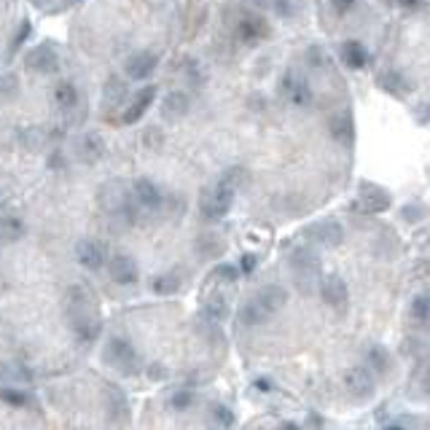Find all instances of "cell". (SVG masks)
I'll return each instance as SVG.
<instances>
[{"label":"cell","mask_w":430,"mask_h":430,"mask_svg":"<svg viewBox=\"0 0 430 430\" xmlns=\"http://www.w3.org/2000/svg\"><path fill=\"white\" fill-rule=\"evenodd\" d=\"M65 318L70 322V331L81 341H94L100 337V312L97 299L86 285H70L65 293Z\"/></svg>","instance_id":"6da1fadb"},{"label":"cell","mask_w":430,"mask_h":430,"mask_svg":"<svg viewBox=\"0 0 430 430\" xmlns=\"http://www.w3.org/2000/svg\"><path fill=\"white\" fill-rule=\"evenodd\" d=\"M288 304V291L280 285H266L256 296H250L245 301V307L240 312L242 325H263L266 320H272L280 309Z\"/></svg>","instance_id":"7a4b0ae2"},{"label":"cell","mask_w":430,"mask_h":430,"mask_svg":"<svg viewBox=\"0 0 430 430\" xmlns=\"http://www.w3.org/2000/svg\"><path fill=\"white\" fill-rule=\"evenodd\" d=\"M291 275L301 293H315L320 288V259L309 247H296L291 253Z\"/></svg>","instance_id":"3957f363"},{"label":"cell","mask_w":430,"mask_h":430,"mask_svg":"<svg viewBox=\"0 0 430 430\" xmlns=\"http://www.w3.org/2000/svg\"><path fill=\"white\" fill-rule=\"evenodd\" d=\"M164 204V194L148 178H138L129 188V218H154Z\"/></svg>","instance_id":"277c9868"},{"label":"cell","mask_w":430,"mask_h":430,"mask_svg":"<svg viewBox=\"0 0 430 430\" xmlns=\"http://www.w3.org/2000/svg\"><path fill=\"white\" fill-rule=\"evenodd\" d=\"M103 360L110 369H116L124 377H135L140 374V358L135 353V347L122 337H110L103 347Z\"/></svg>","instance_id":"5b68a950"},{"label":"cell","mask_w":430,"mask_h":430,"mask_svg":"<svg viewBox=\"0 0 430 430\" xmlns=\"http://www.w3.org/2000/svg\"><path fill=\"white\" fill-rule=\"evenodd\" d=\"M234 188H229L226 183H218L213 188H204L200 197V213L204 221H221L223 215L231 210V204H234Z\"/></svg>","instance_id":"8992f818"},{"label":"cell","mask_w":430,"mask_h":430,"mask_svg":"<svg viewBox=\"0 0 430 430\" xmlns=\"http://www.w3.org/2000/svg\"><path fill=\"white\" fill-rule=\"evenodd\" d=\"M100 207L107 215H124L129 213V188L122 181H107L100 188Z\"/></svg>","instance_id":"52a82bcc"},{"label":"cell","mask_w":430,"mask_h":430,"mask_svg":"<svg viewBox=\"0 0 430 430\" xmlns=\"http://www.w3.org/2000/svg\"><path fill=\"white\" fill-rule=\"evenodd\" d=\"M103 400H105L107 419L113 425H124L129 419V400L116 382H103Z\"/></svg>","instance_id":"ba28073f"},{"label":"cell","mask_w":430,"mask_h":430,"mask_svg":"<svg viewBox=\"0 0 430 430\" xmlns=\"http://www.w3.org/2000/svg\"><path fill=\"white\" fill-rule=\"evenodd\" d=\"M318 291H320L322 301H325L331 309H337V312L347 309V304H350V288H347V282H344L339 275L320 277V288H318Z\"/></svg>","instance_id":"9c48e42d"},{"label":"cell","mask_w":430,"mask_h":430,"mask_svg":"<svg viewBox=\"0 0 430 430\" xmlns=\"http://www.w3.org/2000/svg\"><path fill=\"white\" fill-rule=\"evenodd\" d=\"M353 210L360 215H379V213H384V210H390V197L384 194L382 188L363 183L360 185V197L355 200Z\"/></svg>","instance_id":"30bf717a"},{"label":"cell","mask_w":430,"mask_h":430,"mask_svg":"<svg viewBox=\"0 0 430 430\" xmlns=\"http://www.w3.org/2000/svg\"><path fill=\"white\" fill-rule=\"evenodd\" d=\"M304 237H307L309 242H315V245L339 247L341 240H344V229L337 221H318V223H312V226L304 229Z\"/></svg>","instance_id":"8fae6325"},{"label":"cell","mask_w":430,"mask_h":430,"mask_svg":"<svg viewBox=\"0 0 430 430\" xmlns=\"http://www.w3.org/2000/svg\"><path fill=\"white\" fill-rule=\"evenodd\" d=\"M25 65L30 67L32 73L48 76V73H57V70H60V57H57V51H54L51 44H38L35 48L27 51Z\"/></svg>","instance_id":"7c38bea8"},{"label":"cell","mask_w":430,"mask_h":430,"mask_svg":"<svg viewBox=\"0 0 430 430\" xmlns=\"http://www.w3.org/2000/svg\"><path fill=\"white\" fill-rule=\"evenodd\" d=\"M107 272H110V280L116 282V285H124V288H129V285H135L138 282V263L132 256H126V253H116V256H110L107 259Z\"/></svg>","instance_id":"4fadbf2b"},{"label":"cell","mask_w":430,"mask_h":430,"mask_svg":"<svg viewBox=\"0 0 430 430\" xmlns=\"http://www.w3.org/2000/svg\"><path fill=\"white\" fill-rule=\"evenodd\" d=\"M280 92H282V97L296 107H307L309 103H312V89H309V84L301 76H296V73H288V76L280 81Z\"/></svg>","instance_id":"5bb4252c"},{"label":"cell","mask_w":430,"mask_h":430,"mask_svg":"<svg viewBox=\"0 0 430 430\" xmlns=\"http://www.w3.org/2000/svg\"><path fill=\"white\" fill-rule=\"evenodd\" d=\"M156 67H159V57H156L154 51H135L132 57H126V62H124V70H126V76L132 78V81L151 78L156 73Z\"/></svg>","instance_id":"9a60e30c"},{"label":"cell","mask_w":430,"mask_h":430,"mask_svg":"<svg viewBox=\"0 0 430 430\" xmlns=\"http://www.w3.org/2000/svg\"><path fill=\"white\" fill-rule=\"evenodd\" d=\"M105 140L97 132H81V138L76 140V156L84 164H97L105 159Z\"/></svg>","instance_id":"2e32d148"},{"label":"cell","mask_w":430,"mask_h":430,"mask_svg":"<svg viewBox=\"0 0 430 430\" xmlns=\"http://www.w3.org/2000/svg\"><path fill=\"white\" fill-rule=\"evenodd\" d=\"M344 387L353 398L363 400L374 393V374L366 366H353V369L344 374Z\"/></svg>","instance_id":"e0dca14e"},{"label":"cell","mask_w":430,"mask_h":430,"mask_svg":"<svg viewBox=\"0 0 430 430\" xmlns=\"http://www.w3.org/2000/svg\"><path fill=\"white\" fill-rule=\"evenodd\" d=\"M76 259L84 269L97 272V269H103V263H107V250L97 240H81L76 245Z\"/></svg>","instance_id":"ac0fdd59"},{"label":"cell","mask_w":430,"mask_h":430,"mask_svg":"<svg viewBox=\"0 0 430 430\" xmlns=\"http://www.w3.org/2000/svg\"><path fill=\"white\" fill-rule=\"evenodd\" d=\"M51 103H54V107L60 110L62 116H70V113H76L78 110L81 97H78V89L70 84V81H60V84L51 89Z\"/></svg>","instance_id":"d6986e66"},{"label":"cell","mask_w":430,"mask_h":430,"mask_svg":"<svg viewBox=\"0 0 430 430\" xmlns=\"http://www.w3.org/2000/svg\"><path fill=\"white\" fill-rule=\"evenodd\" d=\"M269 35V25L263 22L261 16L256 14H245L240 22H237V38L245 41V44H259L261 38Z\"/></svg>","instance_id":"ffe728a7"},{"label":"cell","mask_w":430,"mask_h":430,"mask_svg":"<svg viewBox=\"0 0 430 430\" xmlns=\"http://www.w3.org/2000/svg\"><path fill=\"white\" fill-rule=\"evenodd\" d=\"M188 94L185 92H169L164 100H162V119L164 122H181L188 116Z\"/></svg>","instance_id":"44dd1931"},{"label":"cell","mask_w":430,"mask_h":430,"mask_svg":"<svg viewBox=\"0 0 430 430\" xmlns=\"http://www.w3.org/2000/svg\"><path fill=\"white\" fill-rule=\"evenodd\" d=\"M126 97H129V86H126V81L119 76L107 78L105 86H103V105L110 107V110H119V107L126 103Z\"/></svg>","instance_id":"7402d4cb"},{"label":"cell","mask_w":430,"mask_h":430,"mask_svg":"<svg viewBox=\"0 0 430 430\" xmlns=\"http://www.w3.org/2000/svg\"><path fill=\"white\" fill-rule=\"evenodd\" d=\"M156 97V86H145V89H140L138 97L132 100V105L124 110L122 122L124 124H138L140 119H143V113L151 107V103H154Z\"/></svg>","instance_id":"603a6c76"},{"label":"cell","mask_w":430,"mask_h":430,"mask_svg":"<svg viewBox=\"0 0 430 430\" xmlns=\"http://www.w3.org/2000/svg\"><path fill=\"white\" fill-rule=\"evenodd\" d=\"M202 315H204V320H210V322L226 320V315H229V301H226V296H223V293H213V296L204 301Z\"/></svg>","instance_id":"cb8c5ba5"},{"label":"cell","mask_w":430,"mask_h":430,"mask_svg":"<svg viewBox=\"0 0 430 430\" xmlns=\"http://www.w3.org/2000/svg\"><path fill=\"white\" fill-rule=\"evenodd\" d=\"M341 60H344L347 67H353V70H363L366 62H369V54H366V48L360 46L358 41H344L341 44Z\"/></svg>","instance_id":"d4e9b609"},{"label":"cell","mask_w":430,"mask_h":430,"mask_svg":"<svg viewBox=\"0 0 430 430\" xmlns=\"http://www.w3.org/2000/svg\"><path fill=\"white\" fill-rule=\"evenodd\" d=\"M377 84H379V89L387 94H396V97H400V94L409 92V81L400 76L398 70H384L382 76L377 78Z\"/></svg>","instance_id":"484cf974"},{"label":"cell","mask_w":430,"mask_h":430,"mask_svg":"<svg viewBox=\"0 0 430 430\" xmlns=\"http://www.w3.org/2000/svg\"><path fill=\"white\" fill-rule=\"evenodd\" d=\"M331 135L337 140H341V143H350L353 140V116L347 110H341V113H337L331 119Z\"/></svg>","instance_id":"4316f807"},{"label":"cell","mask_w":430,"mask_h":430,"mask_svg":"<svg viewBox=\"0 0 430 430\" xmlns=\"http://www.w3.org/2000/svg\"><path fill=\"white\" fill-rule=\"evenodd\" d=\"M412 320L422 328H430V296H417L412 301V309H409Z\"/></svg>","instance_id":"83f0119b"},{"label":"cell","mask_w":430,"mask_h":430,"mask_svg":"<svg viewBox=\"0 0 430 430\" xmlns=\"http://www.w3.org/2000/svg\"><path fill=\"white\" fill-rule=\"evenodd\" d=\"M183 81L191 89H200L202 84H204V70L200 67V62L191 60V57L183 60Z\"/></svg>","instance_id":"f1b7e54d"},{"label":"cell","mask_w":430,"mask_h":430,"mask_svg":"<svg viewBox=\"0 0 430 430\" xmlns=\"http://www.w3.org/2000/svg\"><path fill=\"white\" fill-rule=\"evenodd\" d=\"M240 277L237 272V266H231V263H218L213 272L207 275V282H213V285H229Z\"/></svg>","instance_id":"f546056e"},{"label":"cell","mask_w":430,"mask_h":430,"mask_svg":"<svg viewBox=\"0 0 430 430\" xmlns=\"http://www.w3.org/2000/svg\"><path fill=\"white\" fill-rule=\"evenodd\" d=\"M151 288L159 296H172V293H178V288H181V280H178V275H159L154 277Z\"/></svg>","instance_id":"4dcf8cb0"},{"label":"cell","mask_w":430,"mask_h":430,"mask_svg":"<svg viewBox=\"0 0 430 430\" xmlns=\"http://www.w3.org/2000/svg\"><path fill=\"white\" fill-rule=\"evenodd\" d=\"M197 250H200L202 259H218V256L223 253V245L218 242V237H213V234L207 237V234H204V237L197 240Z\"/></svg>","instance_id":"1f68e13d"},{"label":"cell","mask_w":430,"mask_h":430,"mask_svg":"<svg viewBox=\"0 0 430 430\" xmlns=\"http://www.w3.org/2000/svg\"><path fill=\"white\" fill-rule=\"evenodd\" d=\"M210 422L218 425V428H231L234 425V412L223 403H213L210 406Z\"/></svg>","instance_id":"d6a6232c"},{"label":"cell","mask_w":430,"mask_h":430,"mask_svg":"<svg viewBox=\"0 0 430 430\" xmlns=\"http://www.w3.org/2000/svg\"><path fill=\"white\" fill-rule=\"evenodd\" d=\"M16 94H19V78L14 73L0 78V103H11Z\"/></svg>","instance_id":"836d02e7"},{"label":"cell","mask_w":430,"mask_h":430,"mask_svg":"<svg viewBox=\"0 0 430 430\" xmlns=\"http://www.w3.org/2000/svg\"><path fill=\"white\" fill-rule=\"evenodd\" d=\"M369 366H374V371L384 374V371L390 369V355L384 353L382 347H371V350H369Z\"/></svg>","instance_id":"e575fe53"},{"label":"cell","mask_w":430,"mask_h":430,"mask_svg":"<svg viewBox=\"0 0 430 430\" xmlns=\"http://www.w3.org/2000/svg\"><path fill=\"white\" fill-rule=\"evenodd\" d=\"M0 398L6 403H11V406H25L30 400L25 390H16V387H0Z\"/></svg>","instance_id":"d590c367"},{"label":"cell","mask_w":430,"mask_h":430,"mask_svg":"<svg viewBox=\"0 0 430 430\" xmlns=\"http://www.w3.org/2000/svg\"><path fill=\"white\" fill-rule=\"evenodd\" d=\"M245 181H247V175H245V169H242V167L226 169V172H223V178H221V183H226L229 188H234V191L245 183Z\"/></svg>","instance_id":"8d00e7d4"},{"label":"cell","mask_w":430,"mask_h":430,"mask_svg":"<svg viewBox=\"0 0 430 430\" xmlns=\"http://www.w3.org/2000/svg\"><path fill=\"white\" fill-rule=\"evenodd\" d=\"M22 231H25V226H22L19 218H14V215H6V218H3V234H6L8 240H19ZM3 234H0V237H3Z\"/></svg>","instance_id":"74e56055"},{"label":"cell","mask_w":430,"mask_h":430,"mask_svg":"<svg viewBox=\"0 0 430 430\" xmlns=\"http://www.w3.org/2000/svg\"><path fill=\"white\" fill-rule=\"evenodd\" d=\"M169 403H172V409H188V406L194 403V393H191V390H178V393L169 398Z\"/></svg>","instance_id":"f35d334b"},{"label":"cell","mask_w":430,"mask_h":430,"mask_svg":"<svg viewBox=\"0 0 430 430\" xmlns=\"http://www.w3.org/2000/svg\"><path fill=\"white\" fill-rule=\"evenodd\" d=\"M25 143H27L30 151H41V148H44V129H27Z\"/></svg>","instance_id":"ab89813d"},{"label":"cell","mask_w":430,"mask_h":430,"mask_svg":"<svg viewBox=\"0 0 430 430\" xmlns=\"http://www.w3.org/2000/svg\"><path fill=\"white\" fill-rule=\"evenodd\" d=\"M355 3H358V0H331V8H334L339 16H344V14H350V11H353Z\"/></svg>","instance_id":"60d3db41"},{"label":"cell","mask_w":430,"mask_h":430,"mask_svg":"<svg viewBox=\"0 0 430 430\" xmlns=\"http://www.w3.org/2000/svg\"><path fill=\"white\" fill-rule=\"evenodd\" d=\"M253 266H256V256H245V259H242V269H245V272H250Z\"/></svg>","instance_id":"b9f144b4"},{"label":"cell","mask_w":430,"mask_h":430,"mask_svg":"<svg viewBox=\"0 0 430 430\" xmlns=\"http://www.w3.org/2000/svg\"><path fill=\"white\" fill-rule=\"evenodd\" d=\"M422 390H425V393L430 396V366H428V371L422 374Z\"/></svg>","instance_id":"7bdbcfd3"},{"label":"cell","mask_w":430,"mask_h":430,"mask_svg":"<svg viewBox=\"0 0 430 430\" xmlns=\"http://www.w3.org/2000/svg\"><path fill=\"white\" fill-rule=\"evenodd\" d=\"M403 8H419V0H398Z\"/></svg>","instance_id":"ee69618b"},{"label":"cell","mask_w":430,"mask_h":430,"mask_svg":"<svg viewBox=\"0 0 430 430\" xmlns=\"http://www.w3.org/2000/svg\"><path fill=\"white\" fill-rule=\"evenodd\" d=\"M256 3H266V0H256Z\"/></svg>","instance_id":"f6af8a7d"},{"label":"cell","mask_w":430,"mask_h":430,"mask_svg":"<svg viewBox=\"0 0 430 430\" xmlns=\"http://www.w3.org/2000/svg\"><path fill=\"white\" fill-rule=\"evenodd\" d=\"M0 240H3V237H0Z\"/></svg>","instance_id":"bcb514c9"}]
</instances>
